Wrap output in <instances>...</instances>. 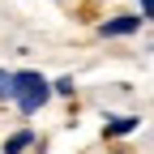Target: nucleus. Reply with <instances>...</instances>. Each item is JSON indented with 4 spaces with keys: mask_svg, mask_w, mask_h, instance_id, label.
<instances>
[{
    "mask_svg": "<svg viewBox=\"0 0 154 154\" xmlns=\"http://www.w3.org/2000/svg\"><path fill=\"white\" fill-rule=\"evenodd\" d=\"M56 94H73V77H60L56 82Z\"/></svg>",
    "mask_w": 154,
    "mask_h": 154,
    "instance_id": "423d86ee",
    "label": "nucleus"
},
{
    "mask_svg": "<svg viewBox=\"0 0 154 154\" xmlns=\"http://www.w3.org/2000/svg\"><path fill=\"white\" fill-rule=\"evenodd\" d=\"M141 120L137 116H116V120H107V137H124V133H133Z\"/></svg>",
    "mask_w": 154,
    "mask_h": 154,
    "instance_id": "7ed1b4c3",
    "label": "nucleus"
},
{
    "mask_svg": "<svg viewBox=\"0 0 154 154\" xmlns=\"http://www.w3.org/2000/svg\"><path fill=\"white\" fill-rule=\"evenodd\" d=\"M137 26H141V17H128V13H124V17H111V22H103L99 30H103L107 38H120V34H133Z\"/></svg>",
    "mask_w": 154,
    "mask_h": 154,
    "instance_id": "f03ea898",
    "label": "nucleus"
},
{
    "mask_svg": "<svg viewBox=\"0 0 154 154\" xmlns=\"http://www.w3.org/2000/svg\"><path fill=\"white\" fill-rule=\"evenodd\" d=\"M0 99H17V73L0 69Z\"/></svg>",
    "mask_w": 154,
    "mask_h": 154,
    "instance_id": "39448f33",
    "label": "nucleus"
},
{
    "mask_svg": "<svg viewBox=\"0 0 154 154\" xmlns=\"http://www.w3.org/2000/svg\"><path fill=\"white\" fill-rule=\"evenodd\" d=\"M26 146H34V133H30V128H22V133H13V137L5 141V154H22Z\"/></svg>",
    "mask_w": 154,
    "mask_h": 154,
    "instance_id": "20e7f679",
    "label": "nucleus"
},
{
    "mask_svg": "<svg viewBox=\"0 0 154 154\" xmlns=\"http://www.w3.org/2000/svg\"><path fill=\"white\" fill-rule=\"evenodd\" d=\"M47 94H51V86H47L43 73H17V107H22L26 116H34L38 107H43Z\"/></svg>",
    "mask_w": 154,
    "mask_h": 154,
    "instance_id": "f257e3e1",
    "label": "nucleus"
},
{
    "mask_svg": "<svg viewBox=\"0 0 154 154\" xmlns=\"http://www.w3.org/2000/svg\"><path fill=\"white\" fill-rule=\"evenodd\" d=\"M141 9H146V17L154 22V0H141Z\"/></svg>",
    "mask_w": 154,
    "mask_h": 154,
    "instance_id": "0eeeda50",
    "label": "nucleus"
}]
</instances>
